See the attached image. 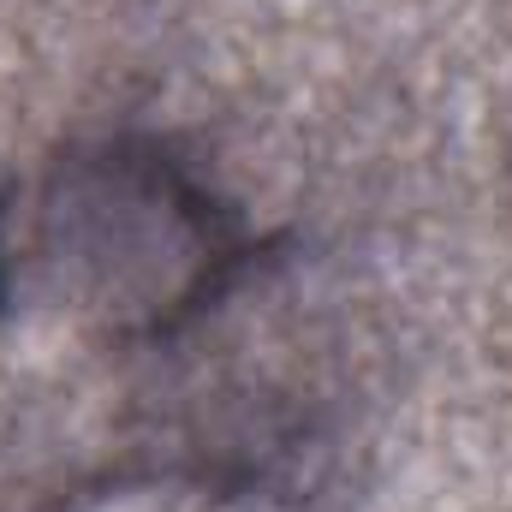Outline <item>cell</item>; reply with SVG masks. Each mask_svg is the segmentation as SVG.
Segmentation results:
<instances>
[{
  "mask_svg": "<svg viewBox=\"0 0 512 512\" xmlns=\"http://www.w3.org/2000/svg\"><path fill=\"white\" fill-rule=\"evenodd\" d=\"M251 268L239 215L149 137L78 143L0 191V322L167 340Z\"/></svg>",
  "mask_w": 512,
  "mask_h": 512,
  "instance_id": "obj_1",
  "label": "cell"
},
{
  "mask_svg": "<svg viewBox=\"0 0 512 512\" xmlns=\"http://www.w3.org/2000/svg\"><path fill=\"white\" fill-rule=\"evenodd\" d=\"M60 512H268V507L256 501V489H245V483L167 471V477H120V483H102V489L78 495L72 507H60Z\"/></svg>",
  "mask_w": 512,
  "mask_h": 512,
  "instance_id": "obj_2",
  "label": "cell"
}]
</instances>
